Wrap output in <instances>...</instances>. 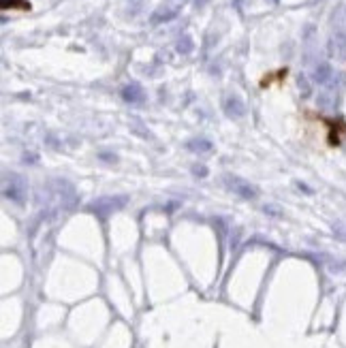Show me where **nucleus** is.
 Masks as SVG:
<instances>
[{
	"mask_svg": "<svg viewBox=\"0 0 346 348\" xmlns=\"http://www.w3.org/2000/svg\"><path fill=\"white\" fill-rule=\"evenodd\" d=\"M276 77H286V68L284 71H280V73H276ZM274 82V75H267V77H263V82H261V85L265 88V85H269Z\"/></svg>",
	"mask_w": 346,
	"mask_h": 348,
	"instance_id": "obj_2",
	"label": "nucleus"
},
{
	"mask_svg": "<svg viewBox=\"0 0 346 348\" xmlns=\"http://www.w3.org/2000/svg\"><path fill=\"white\" fill-rule=\"evenodd\" d=\"M2 9L9 11H30V2L28 0H2Z\"/></svg>",
	"mask_w": 346,
	"mask_h": 348,
	"instance_id": "obj_1",
	"label": "nucleus"
}]
</instances>
